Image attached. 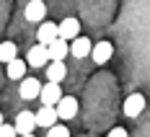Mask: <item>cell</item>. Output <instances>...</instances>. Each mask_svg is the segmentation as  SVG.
<instances>
[{
    "label": "cell",
    "mask_w": 150,
    "mask_h": 137,
    "mask_svg": "<svg viewBox=\"0 0 150 137\" xmlns=\"http://www.w3.org/2000/svg\"><path fill=\"white\" fill-rule=\"evenodd\" d=\"M60 36L67 39V42H73L75 36H80V21L73 18V16H67V18L60 23Z\"/></svg>",
    "instance_id": "cell-11"
},
{
    "label": "cell",
    "mask_w": 150,
    "mask_h": 137,
    "mask_svg": "<svg viewBox=\"0 0 150 137\" xmlns=\"http://www.w3.org/2000/svg\"><path fill=\"white\" fill-rule=\"evenodd\" d=\"M16 57H18L16 44H13V42H3V44H0V62H5V65H8V62L16 60Z\"/></svg>",
    "instance_id": "cell-16"
},
{
    "label": "cell",
    "mask_w": 150,
    "mask_h": 137,
    "mask_svg": "<svg viewBox=\"0 0 150 137\" xmlns=\"http://www.w3.org/2000/svg\"><path fill=\"white\" fill-rule=\"evenodd\" d=\"M39 98H42V104H49V106H57L62 98V88L60 83H54V80H49L42 85V93H39Z\"/></svg>",
    "instance_id": "cell-3"
},
{
    "label": "cell",
    "mask_w": 150,
    "mask_h": 137,
    "mask_svg": "<svg viewBox=\"0 0 150 137\" xmlns=\"http://www.w3.org/2000/svg\"><path fill=\"white\" fill-rule=\"evenodd\" d=\"M18 93H21L23 101H34V98H39V93H42V83H39L36 78H23L21 85H18Z\"/></svg>",
    "instance_id": "cell-4"
},
{
    "label": "cell",
    "mask_w": 150,
    "mask_h": 137,
    "mask_svg": "<svg viewBox=\"0 0 150 137\" xmlns=\"http://www.w3.org/2000/svg\"><path fill=\"white\" fill-rule=\"evenodd\" d=\"M60 119V114H57V106H49V104H42V109L36 111V124L39 127H52V124Z\"/></svg>",
    "instance_id": "cell-8"
},
{
    "label": "cell",
    "mask_w": 150,
    "mask_h": 137,
    "mask_svg": "<svg viewBox=\"0 0 150 137\" xmlns=\"http://www.w3.org/2000/svg\"><path fill=\"white\" fill-rule=\"evenodd\" d=\"M111 54H114L111 42H98V44H93V49H91V60L96 62V65H106V62L111 60Z\"/></svg>",
    "instance_id": "cell-7"
},
{
    "label": "cell",
    "mask_w": 150,
    "mask_h": 137,
    "mask_svg": "<svg viewBox=\"0 0 150 137\" xmlns=\"http://www.w3.org/2000/svg\"><path fill=\"white\" fill-rule=\"evenodd\" d=\"M36 127H39V124H36V114H31V111H18V117H16V129H18V135L31 137Z\"/></svg>",
    "instance_id": "cell-2"
},
{
    "label": "cell",
    "mask_w": 150,
    "mask_h": 137,
    "mask_svg": "<svg viewBox=\"0 0 150 137\" xmlns=\"http://www.w3.org/2000/svg\"><path fill=\"white\" fill-rule=\"evenodd\" d=\"M91 49H93V44H91L88 36H75L73 42H70V54L73 57H91Z\"/></svg>",
    "instance_id": "cell-9"
},
{
    "label": "cell",
    "mask_w": 150,
    "mask_h": 137,
    "mask_svg": "<svg viewBox=\"0 0 150 137\" xmlns=\"http://www.w3.org/2000/svg\"><path fill=\"white\" fill-rule=\"evenodd\" d=\"M65 75H67V67H65V62H62V60H52L49 65H47V78H49V80L62 83Z\"/></svg>",
    "instance_id": "cell-14"
},
{
    "label": "cell",
    "mask_w": 150,
    "mask_h": 137,
    "mask_svg": "<svg viewBox=\"0 0 150 137\" xmlns=\"http://www.w3.org/2000/svg\"><path fill=\"white\" fill-rule=\"evenodd\" d=\"M57 114H60V119H73L78 114V101L73 96H62L60 104H57Z\"/></svg>",
    "instance_id": "cell-13"
},
{
    "label": "cell",
    "mask_w": 150,
    "mask_h": 137,
    "mask_svg": "<svg viewBox=\"0 0 150 137\" xmlns=\"http://www.w3.org/2000/svg\"><path fill=\"white\" fill-rule=\"evenodd\" d=\"M13 135H18V129H16V124H0V137H13Z\"/></svg>",
    "instance_id": "cell-18"
},
{
    "label": "cell",
    "mask_w": 150,
    "mask_h": 137,
    "mask_svg": "<svg viewBox=\"0 0 150 137\" xmlns=\"http://www.w3.org/2000/svg\"><path fill=\"white\" fill-rule=\"evenodd\" d=\"M47 16V5L42 0H29V5H26V21L29 23H39V21H44Z\"/></svg>",
    "instance_id": "cell-10"
},
{
    "label": "cell",
    "mask_w": 150,
    "mask_h": 137,
    "mask_svg": "<svg viewBox=\"0 0 150 137\" xmlns=\"http://www.w3.org/2000/svg\"><path fill=\"white\" fill-rule=\"evenodd\" d=\"M57 36H60V26L57 23H52V21H42L39 23V31H36V42L39 44H49Z\"/></svg>",
    "instance_id": "cell-6"
},
{
    "label": "cell",
    "mask_w": 150,
    "mask_h": 137,
    "mask_svg": "<svg viewBox=\"0 0 150 137\" xmlns=\"http://www.w3.org/2000/svg\"><path fill=\"white\" fill-rule=\"evenodd\" d=\"M49 60H65L67 54H70V44H67V39H62L57 36L54 42H49Z\"/></svg>",
    "instance_id": "cell-12"
},
{
    "label": "cell",
    "mask_w": 150,
    "mask_h": 137,
    "mask_svg": "<svg viewBox=\"0 0 150 137\" xmlns=\"http://www.w3.org/2000/svg\"><path fill=\"white\" fill-rule=\"evenodd\" d=\"M0 124H3V114H0Z\"/></svg>",
    "instance_id": "cell-20"
},
{
    "label": "cell",
    "mask_w": 150,
    "mask_h": 137,
    "mask_svg": "<svg viewBox=\"0 0 150 137\" xmlns=\"http://www.w3.org/2000/svg\"><path fill=\"white\" fill-rule=\"evenodd\" d=\"M26 62H29V67H44V65H49V47L47 44H36L29 49V54H26Z\"/></svg>",
    "instance_id": "cell-1"
},
{
    "label": "cell",
    "mask_w": 150,
    "mask_h": 137,
    "mask_svg": "<svg viewBox=\"0 0 150 137\" xmlns=\"http://www.w3.org/2000/svg\"><path fill=\"white\" fill-rule=\"evenodd\" d=\"M26 67H29V62H23V60H11L8 62V67H5V75L11 78V80H18V78H23L26 75Z\"/></svg>",
    "instance_id": "cell-15"
},
{
    "label": "cell",
    "mask_w": 150,
    "mask_h": 137,
    "mask_svg": "<svg viewBox=\"0 0 150 137\" xmlns=\"http://www.w3.org/2000/svg\"><path fill=\"white\" fill-rule=\"evenodd\" d=\"M142 109H145V98H142V93H132L129 98H124L122 111H124V117L135 119V117H140V114H142Z\"/></svg>",
    "instance_id": "cell-5"
},
{
    "label": "cell",
    "mask_w": 150,
    "mask_h": 137,
    "mask_svg": "<svg viewBox=\"0 0 150 137\" xmlns=\"http://www.w3.org/2000/svg\"><path fill=\"white\" fill-rule=\"evenodd\" d=\"M47 135L49 137H70V129L62 127V124H52V127H47Z\"/></svg>",
    "instance_id": "cell-17"
},
{
    "label": "cell",
    "mask_w": 150,
    "mask_h": 137,
    "mask_svg": "<svg viewBox=\"0 0 150 137\" xmlns=\"http://www.w3.org/2000/svg\"><path fill=\"white\" fill-rule=\"evenodd\" d=\"M109 135H111V137H124V135H127V129H124V127H114Z\"/></svg>",
    "instance_id": "cell-19"
}]
</instances>
